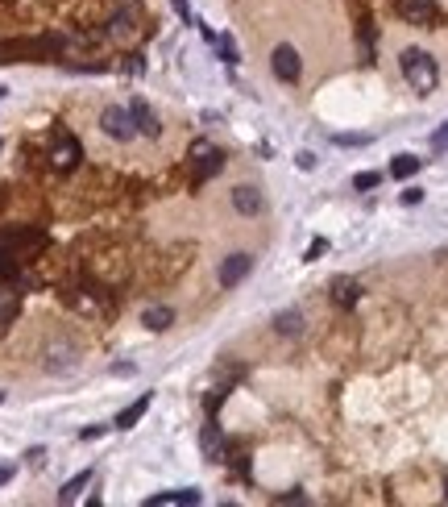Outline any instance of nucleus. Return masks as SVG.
Wrapping results in <instances>:
<instances>
[{
  "label": "nucleus",
  "mask_w": 448,
  "mask_h": 507,
  "mask_svg": "<svg viewBox=\"0 0 448 507\" xmlns=\"http://www.w3.org/2000/svg\"><path fill=\"white\" fill-rule=\"evenodd\" d=\"M0 245L13 250L21 262H33L38 254L50 250V233L42 225H0Z\"/></svg>",
  "instance_id": "1"
},
{
  "label": "nucleus",
  "mask_w": 448,
  "mask_h": 507,
  "mask_svg": "<svg viewBox=\"0 0 448 507\" xmlns=\"http://www.w3.org/2000/svg\"><path fill=\"white\" fill-rule=\"evenodd\" d=\"M399 67H402L407 83H411L415 92H424V96H427V92H436V83H440V67H436V58H432L427 50H420V46L402 50Z\"/></svg>",
  "instance_id": "2"
},
{
  "label": "nucleus",
  "mask_w": 448,
  "mask_h": 507,
  "mask_svg": "<svg viewBox=\"0 0 448 507\" xmlns=\"http://www.w3.org/2000/svg\"><path fill=\"white\" fill-rule=\"evenodd\" d=\"M50 170H58V175H71V170H79V163H83V145H79V138H75L67 125H54L50 129Z\"/></svg>",
  "instance_id": "3"
},
{
  "label": "nucleus",
  "mask_w": 448,
  "mask_h": 507,
  "mask_svg": "<svg viewBox=\"0 0 448 507\" xmlns=\"http://www.w3.org/2000/svg\"><path fill=\"white\" fill-rule=\"evenodd\" d=\"M100 129L113 138V142H129L133 133H137V125L129 117V108H120V104H108L104 113H100Z\"/></svg>",
  "instance_id": "4"
},
{
  "label": "nucleus",
  "mask_w": 448,
  "mask_h": 507,
  "mask_svg": "<svg viewBox=\"0 0 448 507\" xmlns=\"http://www.w3.org/2000/svg\"><path fill=\"white\" fill-rule=\"evenodd\" d=\"M395 9H399V17L407 25H436L444 17L436 0H395Z\"/></svg>",
  "instance_id": "5"
},
{
  "label": "nucleus",
  "mask_w": 448,
  "mask_h": 507,
  "mask_svg": "<svg viewBox=\"0 0 448 507\" xmlns=\"http://www.w3.org/2000/svg\"><path fill=\"white\" fill-rule=\"evenodd\" d=\"M224 163H229V154L224 150H208V154H199V158H191V188H204L212 175H220L224 170Z\"/></svg>",
  "instance_id": "6"
},
{
  "label": "nucleus",
  "mask_w": 448,
  "mask_h": 507,
  "mask_svg": "<svg viewBox=\"0 0 448 507\" xmlns=\"http://www.w3.org/2000/svg\"><path fill=\"white\" fill-rule=\"evenodd\" d=\"M104 34H108L113 42H129V38L137 34V4L129 0L120 13H113V17H108V25H104Z\"/></svg>",
  "instance_id": "7"
},
{
  "label": "nucleus",
  "mask_w": 448,
  "mask_h": 507,
  "mask_svg": "<svg viewBox=\"0 0 448 507\" xmlns=\"http://www.w3.org/2000/svg\"><path fill=\"white\" fill-rule=\"evenodd\" d=\"M270 67H274V75H278L283 83H295V79L303 75V58H299V50L295 46H278L274 50V58H270Z\"/></svg>",
  "instance_id": "8"
},
{
  "label": "nucleus",
  "mask_w": 448,
  "mask_h": 507,
  "mask_svg": "<svg viewBox=\"0 0 448 507\" xmlns=\"http://www.w3.org/2000/svg\"><path fill=\"white\" fill-rule=\"evenodd\" d=\"M129 117H133V125H137V133H142V138H158V133H162V125H158V113H154V108H150L142 96L129 100Z\"/></svg>",
  "instance_id": "9"
},
{
  "label": "nucleus",
  "mask_w": 448,
  "mask_h": 507,
  "mask_svg": "<svg viewBox=\"0 0 448 507\" xmlns=\"http://www.w3.org/2000/svg\"><path fill=\"white\" fill-rule=\"evenodd\" d=\"M249 270H254V254H229L220 262V287H236Z\"/></svg>",
  "instance_id": "10"
},
{
  "label": "nucleus",
  "mask_w": 448,
  "mask_h": 507,
  "mask_svg": "<svg viewBox=\"0 0 448 507\" xmlns=\"http://www.w3.org/2000/svg\"><path fill=\"white\" fill-rule=\"evenodd\" d=\"M233 208L241 217H258L261 208H266V200H261V192L254 183H241V188H233Z\"/></svg>",
  "instance_id": "11"
},
{
  "label": "nucleus",
  "mask_w": 448,
  "mask_h": 507,
  "mask_svg": "<svg viewBox=\"0 0 448 507\" xmlns=\"http://www.w3.org/2000/svg\"><path fill=\"white\" fill-rule=\"evenodd\" d=\"M17 312H21V287L0 279V329H4V324H13V320H17Z\"/></svg>",
  "instance_id": "12"
},
{
  "label": "nucleus",
  "mask_w": 448,
  "mask_h": 507,
  "mask_svg": "<svg viewBox=\"0 0 448 507\" xmlns=\"http://www.w3.org/2000/svg\"><path fill=\"white\" fill-rule=\"evenodd\" d=\"M145 503H150V507H191V503H199V491H191V486H179V491H158V495H150Z\"/></svg>",
  "instance_id": "13"
},
{
  "label": "nucleus",
  "mask_w": 448,
  "mask_h": 507,
  "mask_svg": "<svg viewBox=\"0 0 448 507\" xmlns=\"http://www.w3.org/2000/svg\"><path fill=\"white\" fill-rule=\"evenodd\" d=\"M361 299V283L357 279H332V304L336 308H357Z\"/></svg>",
  "instance_id": "14"
},
{
  "label": "nucleus",
  "mask_w": 448,
  "mask_h": 507,
  "mask_svg": "<svg viewBox=\"0 0 448 507\" xmlns=\"http://www.w3.org/2000/svg\"><path fill=\"white\" fill-rule=\"evenodd\" d=\"M220 445H224L220 420H216V416H208V424H204V433H199V449H204L208 458H216V454H220Z\"/></svg>",
  "instance_id": "15"
},
{
  "label": "nucleus",
  "mask_w": 448,
  "mask_h": 507,
  "mask_svg": "<svg viewBox=\"0 0 448 507\" xmlns=\"http://www.w3.org/2000/svg\"><path fill=\"white\" fill-rule=\"evenodd\" d=\"M71 362H75V349L67 341H58V345L46 349V370H71Z\"/></svg>",
  "instance_id": "16"
},
{
  "label": "nucleus",
  "mask_w": 448,
  "mask_h": 507,
  "mask_svg": "<svg viewBox=\"0 0 448 507\" xmlns=\"http://www.w3.org/2000/svg\"><path fill=\"white\" fill-rule=\"evenodd\" d=\"M145 411H150V395H142V399H133V404H129V408L120 411L117 420H113V429H133V424L142 420Z\"/></svg>",
  "instance_id": "17"
},
{
  "label": "nucleus",
  "mask_w": 448,
  "mask_h": 507,
  "mask_svg": "<svg viewBox=\"0 0 448 507\" xmlns=\"http://www.w3.org/2000/svg\"><path fill=\"white\" fill-rule=\"evenodd\" d=\"M274 329H278L283 337H299V333H303V316L299 312H278L274 316Z\"/></svg>",
  "instance_id": "18"
},
{
  "label": "nucleus",
  "mask_w": 448,
  "mask_h": 507,
  "mask_svg": "<svg viewBox=\"0 0 448 507\" xmlns=\"http://www.w3.org/2000/svg\"><path fill=\"white\" fill-rule=\"evenodd\" d=\"M420 167H424V158H415V154H399V158L390 163V175H395V179H411Z\"/></svg>",
  "instance_id": "19"
},
{
  "label": "nucleus",
  "mask_w": 448,
  "mask_h": 507,
  "mask_svg": "<svg viewBox=\"0 0 448 507\" xmlns=\"http://www.w3.org/2000/svg\"><path fill=\"white\" fill-rule=\"evenodd\" d=\"M83 486H92V470H83V474H75L71 483H63L58 499H63V503H71V499H79V491H83Z\"/></svg>",
  "instance_id": "20"
},
{
  "label": "nucleus",
  "mask_w": 448,
  "mask_h": 507,
  "mask_svg": "<svg viewBox=\"0 0 448 507\" xmlns=\"http://www.w3.org/2000/svg\"><path fill=\"white\" fill-rule=\"evenodd\" d=\"M170 320H174V308L158 304V308H150V312H145V329H166Z\"/></svg>",
  "instance_id": "21"
},
{
  "label": "nucleus",
  "mask_w": 448,
  "mask_h": 507,
  "mask_svg": "<svg viewBox=\"0 0 448 507\" xmlns=\"http://www.w3.org/2000/svg\"><path fill=\"white\" fill-rule=\"evenodd\" d=\"M216 50H220V58H224L229 67H236V63H241V54H236V42L229 38V34H224V38H216Z\"/></svg>",
  "instance_id": "22"
},
{
  "label": "nucleus",
  "mask_w": 448,
  "mask_h": 507,
  "mask_svg": "<svg viewBox=\"0 0 448 507\" xmlns=\"http://www.w3.org/2000/svg\"><path fill=\"white\" fill-rule=\"evenodd\" d=\"M377 183H382V175H377V170H361V175H353V188H357V192H374Z\"/></svg>",
  "instance_id": "23"
},
{
  "label": "nucleus",
  "mask_w": 448,
  "mask_h": 507,
  "mask_svg": "<svg viewBox=\"0 0 448 507\" xmlns=\"http://www.w3.org/2000/svg\"><path fill=\"white\" fill-rule=\"evenodd\" d=\"M324 250H328V242H324V237H311V245H307V254H303V262H316V258H324Z\"/></svg>",
  "instance_id": "24"
},
{
  "label": "nucleus",
  "mask_w": 448,
  "mask_h": 507,
  "mask_svg": "<svg viewBox=\"0 0 448 507\" xmlns=\"http://www.w3.org/2000/svg\"><path fill=\"white\" fill-rule=\"evenodd\" d=\"M332 142L336 145H370V138H365V133H336Z\"/></svg>",
  "instance_id": "25"
},
{
  "label": "nucleus",
  "mask_w": 448,
  "mask_h": 507,
  "mask_svg": "<svg viewBox=\"0 0 448 507\" xmlns=\"http://www.w3.org/2000/svg\"><path fill=\"white\" fill-rule=\"evenodd\" d=\"M432 150H436V154H444V150H448V121L432 133Z\"/></svg>",
  "instance_id": "26"
},
{
  "label": "nucleus",
  "mask_w": 448,
  "mask_h": 507,
  "mask_svg": "<svg viewBox=\"0 0 448 507\" xmlns=\"http://www.w3.org/2000/svg\"><path fill=\"white\" fill-rule=\"evenodd\" d=\"M295 167H299V170H316V154H311V150L295 154Z\"/></svg>",
  "instance_id": "27"
},
{
  "label": "nucleus",
  "mask_w": 448,
  "mask_h": 507,
  "mask_svg": "<svg viewBox=\"0 0 448 507\" xmlns=\"http://www.w3.org/2000/svg\"><path fill=\"white\" fill-rule=\"evenodd\" d=\"M25 461H29V466H42V461H46V449H42V445H33V449L25 454Z\"/></svg>",
  "instance_id": "28"
},
{
  "label": "nucleus",
  "mask_w": 448,
  "mask_h": 507,
  "mask_svg": "<svg viewBox=\"0 0 448 507\" xmlns=\"http://www.w3.org/2000/svg\"><path fill=\"white\" fill-rule=\"evenodd\" d=\"M170 4H174V13H179V17L191 25V4H187V0H170Z\"/></svg>",
  "instance_id": "29"
},
{
  "label": "nucleus",
  "mask_w": 448,
  "mask_h": 507,
  "mask_svg": "<svg viewBox=\"0 0 448 507\" xmlns=\"http://www.w3.org/2000/svg\"><path fill=\"white\" fill-rule=\"evenodd\" d=\"M278 503H307L303 491H291V495H278Z\"/></svg>",
  "instance_id": "30"
},
{
  "label": "nucleus",
  "mask_w": 448,
  "mask_h": 507,
  "mask_svg": "<svg viewBox=\"0 0 448 507\" xmlns=\"http://www.w3.org/2000/svg\"><path fill=\"white\" fill-rule=\"evenodd\" d=\"M420 200H424L420 188H407V192H402V204H420Z\"/></svg>",
  "instance_id": "31"
},
{
  "label": "nucleus",
  "mask_w": 448,
  "mask_h": 507,
  "mask_svg": "<svg viewBox=\"0 0 448 507\" xmlns=\"http://www.w3.org/2000/svg\"><path fill=\"white\" fill-rule=\"evenodd\" d=\"M129 71H133V75H142V71H145V63H142V54H129Z\"/></svg>",
  "instance_id": "32"
},
{
  "label": "nucleus",
  "mask_w": 448,
  "mask_h": 507,
  "mask_svg": "<svg viewBox=\"0 0 448 507\" xmlns=\"http://www.w3.org/2000/svg\"><path fill=\"white\" fill-rule=\"evenodd\" d=\"M212 150V142H191V158H199V154H208Z\"/></svg>",
  "instance_id": "33"
},
{
  "label": "nucleus",
  "mask_w": 448,
  "mask_h": 507,
  "mask_svg": "<svg viewBox=\"0 0 448 507\" xmlns=\"http://www.w3.org/2000/svg\"><path fill=\"white\" fill-rule=\"evenodd\" d=\"M100 433H104V424H92V429H83V433H79V436H83V441H95V436H100Z\"/></svg>",
  "instance_id": "34"
},
{
  "label": "nucleus",
  "mask_w": 448,
  "mask_h": 507,
  "mask_svg": "<svg viewBox=\"0 0 448 507\" xmlns=\"http://www.w3.org/2000/svg\"><path fill=\"white\" fill-rule=\"evenodd\" d=\"M9 478H13V466H0V486L9 483Z\"/></svg>",
  "instance_id": "35"
},
{
  "label": "nucleus",
  "mask_w": 448,
  "mask_h": 507,
  "mask_svg": "<svg viewBox=\"0 0 448 507\" xmlns=\"http://www.w3.org/2000/svg\"><path fill=\"white\" fill-rule=\"evenodd\" d=\"M4 204H9V192H4V188H0V212H4Z\"/></svg>",
  "instance_id": "36"
},
{
  "label": "nucleus",
  "mask_w": 448,
  "mask_h": 507,
  "mask_svg": "<svg viewBox=\"0 0 448 507\" xmlns=\"http://www.w3.org/2000/svg\"><path fill=\"white\" fill-rule=\"evenodd\" d=\"M444 499H448V474H444Z\"/></svg>",
  "instance_id": "37"
},
{
  "label": "nucleus",
  "mask_w": 448,
  "mask_h": 507,
  "mask_svg": "<svg viewBox=\"0 0 448 507\" xmlns=\"http://www.w3.org/2000/svg\"><path fill=\"white\" fill-rule=\"evenodd\" d=\"M0 399H4V391H0Z\"/></svg>",
  "instance_id": "38"
},
{
  "label": "nucleus",
  "mask_w": 448,
  "mask_h": 507,
  "mask_svg": "<svg viewBox=\"0 0 448 507\" xmlns=\"http://www.w3.org/2000/svg\"><path fill=\"white\" fill-rule=\"evenodd\" d=\"M0 96H4V88H0Z\"/></svg>",
  "instance_id": "39"
}]
</instances>
